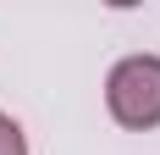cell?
<instances>
[{"mask_svg": "<svg viewBox=\"0 0 160 155\" xmlns=\"http://www.w3.org/2000/svg\"><path fill=\"white\" fill-rule=\"evenodd\" d=\"M105 105L122 127L149 133L160 127V56H127L105 78Z\"/></svg>", "mask_w": 160, "mask_h": 155, "instance_id": "obj_1", "label": "cell"}, {"mask_svg": "<svg viewBox=\"0 0 160 155\" xmlns=\"http://www.w3.org/2000/svg\"><path fill=\"white\" fill-rule=\"evenodd\" d=\"M0 155H28V133L0 111Z\"/></svg>", "mask_w": 160, "mask_h": 155, "instance_id": "obj_2", "label": "cell"}]
</instances>
